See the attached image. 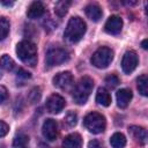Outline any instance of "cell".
<instances>
[{
	"mask_svg": "<svg viewBox=\"0 0 148 148\" xmlns=\"http://www.w3.org/2000/svg\"><path fill=\"white\" fill-rule=\"evenodd\" d=\"M104 29L110 35H118L123 29V20L118 15H112L105 22Z\"/></svg>",
	"mask_w": 148,
	"mask_h": 148,
	"instance_id": "11",
	"label": "cell"
},
{
	"mask_svg": "<svg viewBox=\"0 0 148 148\" xmlns=\"http://www.w3.org/2000/svg\"><path fill=\"white\" fill-rule=\"evenodd\" d=\"M0 95H1V103H5V101L7 98V89L3 86L0 87Z\"/></svg>",
	"mask_w": 148,
	"mask_h": 148,
	"instance_id": "28",
	"label": "cell"
},
{
	"mask_svg": "<svg viewBox=\"0 0 148 148\" xmlns=\"http://www.w3.org/2000/svg\"><path fill=\"white\" fill-rule=\"evenodd\" d=\"M1 66H2V68L6 69V71H12V69L14 68L15 64H14L13 59H12L9 56L3 54V56L1 57Z\"/></svg>",
	"mask_w": 148,
	"mask_h": 148,
	"instance_id": "23",
	"label": "cell"
},
{
	"mask_svg": "<svg viewBox=\"0 0 148 148\" xmlns=\"http://www.w3.org/2000/svg\"><path fill=\"white\" fill-rule=\"evenodd\" d=\"M69 59V53L62 47H51L46 53V64L49 66H58Z\"/></svg>",
	"mask_w": 148,
	"mask_h": 148,
	"instance_id": "6",
	"label": "cell"
},
{
	"mask_svg": "<svg viewBox=\"0 0 148 148\" xmlns=\"http://www.w3.org/2000/svg\"><path fill=\"white\" fill-rule=\"evenodd\" d=\"M17 75H18V76H21V77H24V79H28V77H30V76H31L29 72H25V71H24V69H22V68H20V69L17 71Z\"/></svg>",
	"mask_w": 148,
	"mask_h": 148,
	"instance_id": "29",
	"label": "cell"
},
{
	"mask_svg": "<svg viewBox=\"0 0 148 148\" xmlns=\"http://www.w3.org/2000/svg\"><path fill=\"white\" fill-rule=\"evenodd\" d=\"M86 30H87L86 22L79 16H73L69 18L66 25L64 36L68 42L76 43L83 37V35L86 34Z\"/></svg>",
	"mask_w": 148,
	"mask_h": 148,
	"instance_id": "1",
	"label": "cell"
},
{
	"mask_svg": "<svg viewBox=\"0 0 148 148\" xmlns=\"http://www.w3.org/2000/svg\"><path fill=\"white\" fill-rule=\"evenodd\" d=\"M53 84L61 90H68L74 84L73 75L71 72H60L53 77Z\"/></svg>",
	"mask_w": 148,
	"mask_h": 148,
	"instance_id": "7",
	"label": "cell"
},
{
	"mask_svg": "<svg viewBox=\"0 0 148 148\" xmlns=\"http://www.w3.org/2000/svg\"><path fill=\"white\" fill-rule=\"evenodd\" d=\"M136 88L142 96L148 97V75H141L138 77Z\"/></svg>",
	"mask_w": 148,
	"mask_h": 148,
	"instance_id": "19",
	"label": "cell"
},
{
	"mask_svg": "<svg viewBox=\"0 0 148 148\" xmlns=\"http://www.w3.org/2000/svg\"><path fill=\"white\" fill-rule=\"evenodd\" d=\"M42 133L44 138L49 141H54L58 136V124L54 119H46L42 127Z\"/></svg>",
	"mask_w": 148,
	"mask_h": 148,
	"instance_id": "10",
	"label": "cell"
},
{
	"mask_svg": "<svg viewBox=\"0 0 148 148\" xmlns=\"http://www.w3.org/2000/svg\"><path fill=\"white\" fill-rule=\"evenodd\" d=\"M88 148H104V146L98 140H91L88 143Z\"/></svg>",
	"mask_w": 148,
	"mask_h": 148,
	"instance_id": "27",
	"label": "cell"
},
{
	"mask_svg": "<svg viewBox=\"0 0 148 148\" xmlns=\"http://www.w3.org/2000/svg\"><path fill=\"white\" fill-rule=\"evenodd\" d=\"M128 132L130 134L132 135V138L139 142V143H147L148 142V131L145 130L143 127H140V126H135V125H132L128 127Z\"/></svg>",
	"mask_w": 148,
	"mask_h": 148,
	"instance_id": "12",
	"label": "cell"
},
{
	"mask_svg": "<svg viewBox=\"0 0 148 148\" xmlns=\"http://www.w3.org/2000/svg\"><path fill=\"white\" fill-rule=\"evenodd\" d=\"M84 127L92 134H99L105 130L106 121L103 114L98 112H89L83 119Z\"/></svg>",
	"mask_w": 148,
	"mask_h": 148,
	"instance_id": "4",
	"label": "cell"
},
{
	"mask_svg": "<svg viewBox=\"0 0 148 148\" xmlns=\"http://www.w3.org/2000/svg\"><path fill=\"white\" fill-rule=\"evenodd\" d=\"M82 138L77 133H72L67 135L62 141V148H81Z\"/></svg>",
	"mask_w": 148,
	"mask_h": 148,
	"instance_id": "15",
	"label": "cell"
},
{
	"mask_svg": "<svg viewBox=\"0 0 148 148\" xmlns=\"http://www.w3.org/2000/svg\"><path fill=\"white\" fill-rule=\"evenodd\" d=\"M141 46L145 49V50H148V39H145L141 42Z\"/></svg>",
	"mask_w": 148,
	"mask_h": 148,
	"instance_id": "30",
	"label": "cell"
},
{
	"mask_svg": "<svg viewBox=\"0 0 148 148\" xmlns=\"http://www.w3.org/2000/svg\"><path fill=\"white\" fill-rule=\"evenodd\" d=\"M113 59V51L110 47L102 46L98 50L95 51V53L91 56V64L96 68H106Z\"/></svg>",
	"mask_w": 148,
	"mask_h": 148,
	"instance_id": "5",
	"label": "cell"
},
{
	"mask_svg": "<svg viewBox=\"0 0 148 148\" xmlns=\"http://www.w3.org/2000/svg\"><path fill=\"white\" fill-rule=\"evenodd\" d=\"M105 83L108 84V87H110L111 89H113V88H116L119 84V79L114 74H109L105 77Z\"/></svg>",
	"mask_w": 148,
	"mask_h": 148,
	"instance_id": "25",
	"label": "cell"
},
{
	"mask_svg": "<svg viewBox=\"0 0 148 148\" xmlns=\"http://www.w3.org/2000/svg\"><path fill=\"white\" fill-rule=\"evenodd\" d=\"M29 142V138L28 135L25 134H18L14 138V141H13V146L15 148H23L25 147V145Z\"/></svg>",
	"mask_w": 148,
	"mask_h": 148,
	"instance_id": "21",
	"label": "cell"
},
{
	"mask_svg": "<svg viewBox=\"0 0 148 148\" xmlns=\"http://www.w3.org/2000/svg\"><path fill=\"white\" fill-rule=\"evenodd\" d=\"M138 62H139L138 54L134 51L125 52V54L123 57V60H121V68H123L124 73H126V74L132 73L136 68Z\"/></svg>",
	"mask_w": 148,
	"mask_h": 148,
	"instance_id": "8",
	"label": "cell"
},
{
	"mask_svg": "<svg viewBox=\"0 0 148 148\" xmlns=\"http://www.w3.org/2000/svg\"><path fill=\"white\" fill-rule=\"evenodd\" d=\"M110 145L112 148H124L126 146V138L123 133H114L110 138Z\"/></svg>",
	"mask_w": 148,
	"mask_h": 148,
	"instance_id": "18",
	"label": "cell"
},
{
	"mask_svg": "<svg viewBox=\"0 0 148 148\" xmlns=\"http://www.w3.org/2000/svg\"><path fill=\"white\" fill-rule=\"evenodd\" d=\"M45 12V7L44 5L40 2V1H34L30 3V6L28 7V10H27V15L29 18H39L43 16Z\"/></svg>",
	"mask_w": 148,
	"mask_h": 148,
	"instance_id": "13",
	"label": "cell"
},
{
	"mask_svg": "<svg viewBox=\"0 0 148 148\" xmlns=\"http://www.w3.org/2000/svg\"><path fill=\"white\" fill-rule=\"evenodd\" d=\"M145 12H146V14H148V1L145 2Z\"/></svg>",
	"mask_w": 148,
	"mask_h": 148,
	"instance_id": "32",
	"label": "cell"
},
{
	"mask_svg": "<svg viewBox=\"0 0 148 148\" xmlns=\"http://www.w3.org/2000/svg\"><path fill=\"white\" fill-rule=\"evenodd\" d=\"M132 96H133L132 95V91L130 89H127V88H123V89L118 90L117 94H116L117 105L119 108H121V109H125L130 104V102L132 99Z\"/></svg>",
	"mask_w": 148,
	"mask_h": 148,
	"instance_id": "14",
	"label": "cell"
},
{
	"mask_svg": "<svg viewBox=\"0 0 148 148\" xmlns=\"http://www.w3.org/2000/svg\"><path fill=\"white\" fill-rule=\"evenodd\" d=\"M96 102L102 106H109L111 104V95L105 88H98L96 92Z\"/></svg>",
	"mask_w": 148,
	"mask_h": 148,
	"instance_id": "17",
	"label": "cell"
},
{
	"mask_svg": "<svg viewBox=\"0 0 148 148\" xmlns=\"http://www.w3.org/2000/svg\"><path fill=\"white\" fill-rule=\"evenodd\" d=\"M71 1H67V0H62V1H58L54 6V13L59 16V17H62L67 14V10L71 6Z\"/></svg>",
	"mask_w": 148,
	"mask_h": 148,
	"instance_id": "20",
	"label": "cell"
},
{
	"mask_svg": "<svg viewBox=\"0 0 148 148\" xmlns=\"http://www.w3.org/2000/svg\"><path fill=\"white\" fill-rule=\"evenodd\" d=\"M65 104H66V101L62 96L58 94H53L46 101V109L51 113H59L65 108Z\"/></svg>",
	"mask_w": 148,
	"mask_h": 148,
	"instance_id": "9",
	"label": "cell"
},
{
	"mask_svg": "<svg viewBox=\"0 0 148 148\" xmlns=\"http://www.w3.org/2000/svg\"><path fill=\"white\" fill-rule=\"evenodd\" d=\"M65 121H66L67 125L71 126V127L75 126L76 123H77V114H76L74 111H68L67 114H66V117H65Z\"/></svg>",
	"mask_w": 148,
	"mask_h": 148,
	"instance_id": "24",
	"label": "cell"
},
{
	"mask_svg": "<svg viewBox=\"0 0 148 148\" xmlns=\"http://www.w3.org/2000/svg\"><path fill=\"white\" fill-rule=\"evenodd\" d=\"M92 88H94V81L91 77H89V76L81 77L80 81L75 84L74 90H73L74 102L79 105H83L88 101V98L92 91Z\"/></svg>",
	"mask_w": 148,
	"mask_h": 148,
	"instance_id": "2",
	"label": "cell"
},
{
	"mask_svg": "<svg viewBox=\"0 0 148 148\" xmlns=\"http://www.w3.org/2000/svg\"><path fill=\"white\" fill-rule=\"evenodd\" d=\"M8 130H9V126H8L3 120H0V136H1V138H3V136L7 134Z\"/></svg>",
	"mask_w": 148,
	"mask_h": 148,
	"instance_id": "26",
	"label": "cell"
},
{
	"mask_svg": "<svg viewBox=\"0 0 148 148\" xmlns=\"http://www.w3.org/2000/svg\"><path fill=\"white\" fill-rule=\"evenodd\" d=\"M16 54L24 64L35 66L37 64V47L30 40H22L16 45Z\"/></svg>",
	"mask_w": 148,
	"mask_h": 148,
	"instance_id": "3",
	"label": "cell"
},
{
	"mask_svg": "<svg viewBox=\"0 0 148 148\" xmlns=\"http://www.w3.org/2000/svg\"><path fill=\"white\" fill-rule=\"evenodd\" d=\"M86 12V15L94 22H97L102 18V15H103V12L101 9V7L98 5H95V3H90L84 9Z\"/></svg>",
	"mask_w": 148,
	"mask_h": 148,
	"instance_id": "16",
	"label": "cell"
},
{
	"mask_svg": "<svg viewBox=\"0 0 148 148\" xmlns=\"http://www.w3.org/2000/svg\"><path fill=\"white\" fill-rule=\"evenodd\" d=\"M1 5H2V6H12L13 2H6V1L2 0V1H1Z\"/></svg>",
	"mask_w": 148,
	"mask_h": 148,
	"instance_id": "31",
	"label": "cell"
},
{
	"mask_svg": "<svg viewBox=\"0 0 148 148\" xmlns=\"http://www.w3.org/2000/svg\"><path fill=\"white\" fill-rule=\"evenodd\" d=\"M9 32V22L6 17H1L0 18V38L1 39H5L7 37Z\"/></svg>",
	"mask_w": 148,
	"mask_h": 148,
	"instance_id": "22",
	"label": "cell"
}]
</instances>
